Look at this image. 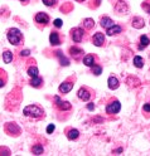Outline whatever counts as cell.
<instances>
[{
  "label": "cell",
  "mask_w": 150,
  "mask_h": 156,
  "mask_svg": "<svg viewBox=\"0 0 150 156\" xmlns=\"http://www.w3.org/2000/svg\"><path fill=\"white\" fill-rule=\"evenodd\" d=\"M76 1H85V0H76Z\"/></svg>",
  "instance_id": "cell-34"
},
{
  "label": "cell",
  "mask_w": 150,
  "mask_h": 156,
  "mask_svg": "<svg viewBox=\"0 0 150 156\" xmlns=\"http://www.w3.org/2000/svg\"><path fill=\"white\" fill-rule=\"evenodd\" d=\"M149 43H150V40H149V38L146 37V35H141V37H140V45H139V49L141 51V49H144V48H146V47L149 45Z\"/></svg>",
  "instance_id": "cell-13"
},
{
  "label": "cell",
  "mask_w": 150,
  "mask_h": 156,
  "mask_svg": "<svg viewBox=\"0 0 150 156\" xmlns=\"http://www.w3.org/2000/svg\"><path fill=\"white\" fill-rule=\"evenodd\" d=\"M72 88H73V83H71V82H64V83H62V85L59 86V92H62V93H68Z\"/></svg>",
  "instance_id": "cell-9"
},
{
  "label": "cell",
  "mask_w": 150,
  "mask_h": 156,
  "mask_svg": "<svg viewBox=\"0 0 150 156\" xmlns=\"http://www.w3.org/2000/svg\"><path fill=\"white\" fill-rule=\"evenodd\" d=\"M49 40H51V44L52 45H58L59 44V37L56 32H52L49 35Z\"/></svg>",
  "instance_id": "cell-16"
},
{
  "label": "cell",
  "mask_w": 150,
  "mask_h": 156,
  "mask_svg": "<svg viewBox=\"0 0 150 156\" xmlns=\"http://www.w3.org/2000/svg\"><path fill=\"white\" fill-rule=\"evenodd\" d=\"M92 42H93V44L96 47H101L104 44V42H105V37H104V34L102 33H96L93 35V38H92Z\"/></svg>",
  "instance_id": "cell-6"
},
{
  "label": "cell",
  "mask_w": 150,
  "mask_h": 156,
  "mask_svg": "<svg viewBox=\"0 0 150 156\" xmlns=\"http://www.w3.org/2000/svg\"><path fill=\"white\" fill-rule=\"evenodd\" d=\"M115 10L117 11V13H128L129 8H128V5L125 4L124 1H117L116 7H115Z\"/></svg>",
  "instance_id": "cell-10"
},
{
  "label": "cell",
  "mask_w": 150,
  "mask_h": 156,
  "mask_svg": "<svg viewBox=\"0 0 150 156\" xmlns=\"http://www.w3.org/2000/svg\"><path fill=\"white\" fill-rule=\"evenodd\" d=\"M54 101H56V105H57V107L61 111H68V110H71V103L69 102H67V101H62L61 98L58 97V96H56L54 97Z\"/></svg>",
  "instance_id": "cell-5"
},
{
  "label": "cell",
  "mask_w": 150,
  "mask_h": 156,
  "mask_svg": "<svg viewBox=\"0 0 150 156\" xmlns=\"http://www.w3.org/2000/svg\"><path fill=\"white\" fill-rule=\"evenodd\" d=\"M32 151H33V154H35V155H42V154H43V146L35 145V146H33Z\"/></svg>",
  "instance_id": "cell-24"
},
{
  "label": "cell",
  "mask_w": 150,
  "mask_h": 156,
  "mask_svg": "<svg viewBox=\"0 0 150 156\" xmlns=\"http://www.w3.org/2000/svg\"><path fill=\"white\" fill-rule=\"evenodd\" d=\"M101 25H102L104 28H111L112 25H115V24H113V22H112V19H110L109 16H105V18H102V19H101Z\"/></svg>",
  "instance_id": "cell-11"
},
{
  "label": "cell",
  "mask_w": 150,
  "mask_h": 156,
  "mask_svg": "<svg viewBox=\"0 0 150 156\" xmlns=\"http://www.w3.org/2000/svg\"><path fill=\"white\" fill-rule=\"evenodd\" d=\"M77 96H78V98H81L82 101H88L90 97H91V93L88 92V89L86 87H82L80 88L78 93H77Z\"/></svg>",
  "instance_id": "cell-7"
},
{
  "label": "cell",
  "mask_w": 150,
  "mask_h": 156,
  "mask_svg": "<svg viewBox=\"0 0 150 156\" xmlns=\"http://www.w3.org/2000/svg\"><path fill=\"white\" fill-rule=\"evenodd\" d=\"M23 113L25 116L29 117H33V118H39L40 116H43V111H42L38 106L35 105H31V106H27L23 110Z\"/></svg>",
  "instance_id": "cell-1"
},
{
  "label": "cell",
  "mask_w": 150,
  "mask_h": 156,
  "mask_svg": "<svg viewBox=\"0 0 150 156\" xmlns=\"http://www.w3.org/2000/svg\"><path fill=\"white\" fill-rule=\"evenodd\" d=\"M93 25H95V22H93V19H91V18H87V19L83 20V27H85L86 29H91Z\"/></svg>",
  "instance_id": "cell-21"
},
{
  "label": "cell",
  "mask_w": 150,
  "mask_h": 156,
  "mask_svg": "<svg viewBox=\"0 0 150 156\" xmlns=\"http://www.w3.org/2000/svg\"><path fill=\"white\" fill-rule=\"evenodd\" d=\"M28 74L31 76L32 78L38 77V68H37V67H31V68L28 69Z\"/></svg>",
  "instance_id": "cell-25"
},
{
  "label": "cell",
  "mask_w": 150,
  "mask_h": 156,
  "mask_svg": "<svg viewBox=\"0 0 150 156\" xmlns=\"http://www.w3.org/2000/svg\"><path fill=\"white\" fill-rule=\"evenodd\" d=\"M120 108H121V105H120L119 101H113L111 102L110 105H107L106 107V112L110 113V115H113V113H117L120 111Z\"/></svg>",
  "instance_id": "cell-3"
},
{
  "label": "cell",
  "mask_w": 150,
  "mask_h": 156,
  "mask_svg": "<svg viewBox=\"0 0 150 156\" xmlns=\"http://www.w3.org/2000/svg\"><path fill=\"white\" fill-rule=\"evenodd\" d=\"M22 38H23V35H22V33H20L19 29L13 28V29H10V30L8 32V40L10 42L11 44L18 45V44L20 43Z\"/></svg>",
  "instance_id": "cell-2"
},
{
  "label": "cell",
  "mask_w": 150,
  "mask_h": 156,
  "mask_svg": "<svg viewBox=\"0 0 150 156\" xmlns=\"http://www.w3.org/2000/svg\"><path fill=\"white\" fill-rule=\"evenodd\" d=\"M69 52H71V54H72V56H75V58H77V57H78V56L81 54V53H83L81 49H78V48H71Z\"/></svg>",
  "instance_id": "cell-26"
},
{
  "label": "cell",
  "mask_w": 150,
  "mask_h": 156,
  "mask_svg": "<svg viewBox=\"0 0 150 156\" xmlns=\"http://www.w3.org/2000/svg\"><path fill=\"white\" fill-rule=\"evenodd\" d=\"M54 25H56L57 28H61V27H62V20H61V19H56V20H54Z\"/></svg>",
  "instance_id": "cell-31"
},
{
  "label": "cell",
  "mask_w": 150,
  "mask_h": 156,
  "mask_svg": "<svg viewBox=\"0 0 150 156\" xmlns=\"http://www.w3.org/2000/svg\"><path fill=\"white\" fill-rule=\"evenodd\" d=\"M119 33H121V27L119 25H112L111 28L107 29V35H115Z\"/></svg>",
  "instance_id": "cell-14"
},
{
  "label": "cell",
  "mask_w": 150,
  "mask_h": 156,
  "mask_svg": "<svg viewBox=\"0 0 150 156\" xmlns=\"http://www.w3.org/2000/svg\"><path fill=\"white\" fill-rule=\"evenodd\" d=\"M3 61H4V63H10L13 61V53L9 51H5L3 53Z\"/></svg>",
  "instance_id": "cell-18"
},
{
  "label": "cell",
  "mask_w": 150,
  "mask_h": 156,
  "mask_svg": "<svg viewBox=\"0 0 150 156\" xmlns=\"http://www.w3.org/2000/svg\"><path fill=\"white\" fill-rule=\"evenodd\" d=\"M101 72H102V68H101L100 65H93V67H92V73H93V74L100 76Z\"/></svg>",
  "instance_id": "cell-27"
},
{
  "label": "cell",
  "mask_w": 150,
  "mask_h": 156,
  "mask_svg": "<svg viewBox=\"0 0 150 156\" xmlns=\"http://www.w3.org/2000/svg\"><path fill=\"white\" fill-rule=\"evenodd\" d=\"M143 110L145 111V112H150V103H145V105H144Z\"/></svg>",
  "instance_id": "cell-32"
},
{
  "label": "cell",
  "mask_w": 150,
  "mask_h": 156,
  "mask_svg": "<svg viewBox=\"0 0 150 156\" xmlns=\"http://www.w3.org/2000/svg\"><path fill=\"white\" fill-rule=\"evenodd\" d=\"M35 22L39 23V24H47L48 22H49V18H48V15L44 14V13H38L37 15H35Z\"/></svg>",
  "instance_id": "cell-8"
},
{
  "label": "cell",
  "mask_w": 150,
  "mask_h": 156,
  "mask_svg": "<svg viewBox=\"0 0 150 156\" xmlns=\"http://www.w3.org/2000/svg\"><path fill=\"white\" fill-rule=\"evenodd\" d=\"M133 27L137 28V29L143 28L144 27V20L141 19V18H134V19H133Z\"/></svg>",
  "instance_id": "cell-19"
},
{
  "label": "cell",
  "mask_w": 150,
  "mask_h": 156,
  "mask_svg": "<svg viewBox=\"0 0 150 156\" xmlns=\"http://www.w3.org/2000/svg\"><path fill=\"white\" fill-rule=\"evenodd\" d=\"M42 82H43V79H42L40 77H34V78H32V81H31V85H32L33 87H39Z\"/></svg>",
  "instance_id": "cell-23"
},
{
  "label": "cell",
  "mask_w": 150,
  "mask_h": 156,
  "mask_svg": "<svg viewBox=\"0 0 150 156\" xmlns=\"http://www.w3.org/2000/svg\"><path fill=\"white\" fill-rule=\"evenodd\" d=\"M54 129H56L54 125H49V126L47 127V134H52L53 131H54Z\"/></svg>",
  "instance_id": "cell-29"
},
{
  "label": "cell",
  "mask_w": 150,
  "mask_h": 156,
  "mask_svg": "<svg viewBox=\"0 0 150 156\" xmlns=\"http://www.w3.org/2000/svg\"><path fill=\"white\" fill-rule=\"evenodd\" d=\"M29 54H31V51H29V49H24V51L20 52V56H22V57H27V56H29Z\"/></svg>",
  "instance_id": "cell-30"
},
{
  "label": "cell",
  "mask_w": 150,
  "mask_h": 156,
  "mask_svg": "<svg viewBox=\"0 0 150 156\" xmlns=\"http://www.w3.org/2000/svg\"><path fill=\"white\" fill-rule=\"evenodd\" d=\"M83 63H85V65H87V67H93L95 65V57L93 56H86L85 58H83Z\"/></svg>",
  "instance_id": "cell-15"
},
{
  "label": "cell",
  "mask_w": 150,
  "mask_h": 156,
  "mask_svg": "<svg viewBox=\"0 0 150 156\" xmlns=\"http://www.w3.org/2000/svg\"><path fill=\"white\" fill-rule=\"evenodd\" d=\"M80 132H78V130H76V129H71L68 132H67V137L69 140H76L77 137H78Z\"/></svg>",
  "instance_id": "cell-17"
},
{
  "label": "cell",
  "mask_w": 150,
  "mask_h": 156,
  "mask_svg": "<svg viewBox=\"0 0 150 156\" xmlns=\"http://www.w3.org/2000/svg\"><path fill=\"white\" fill-rule=\"evenodd\" d=\"M134 65L136 68H141L143 65H144V61H143V58L139 57V56H136L134 57Z\"/></svg>",
  "instance_id": "cell-20"
},
{
  "label": "cell",
  "mask_w": 150,
  "mask_h": 156,
  "mask_svg": "<svg viewBox=\"0 0 150 156\" xmlns=\"http://www.w3.org/2000/svg\"><path fill=\"white\" fill-rule=\"evenodd\" d=\"M43 3L47 5V7H53L56 4V0H43Z\"/></svg>",
  "instance_id": "cell-28"
},
{
  "label": "cell",
  "mask_w": 150,
  "mask_h": 156,
  "mask_svg": "<svg viewBox=\"0 0 150 156\" xmlns=\"http://www.w3.org/2000/svg\"><path fill=\"white\" fill-rule=\"evenodd\" d=\"M57 56H58V58H59V61H61V64L62 65H68L69 64V62H68V59L66 58L64 56H62V52H57Z\"/></svg>",
  "instance_id": "cell-22"
},
{
  "label": "cell",
  "mask_w": 150,
  "mask_h": 156,
  "mask_svg": "<svg viewBox=\"0 0 150 156\" xmlns=\"http://www.w3.org/2000/svg\"><path fill=\"white\" fill-rule=\"evenodd\" d=\"M149 13H150V11H149Z\"/></svg>",
  "instance_id": "cell-36"
},
{
  "label": "cell",
  "mask_w": 150,
  "mask_h": 156,
  "mask_svg": "<svg viewBox=\"0 0 150 156\" xmlns=\"http://www.w3.org/2000/svg\"><path fill=\"white\" fill-rule=\"evenodd\" d=\"M22 1H27V0H22Z\"/></svg>",
  "instance_id": "cell-35"
},
{
  "label": "cell",
  "mask_w": 150,
  "mask_h": 156,
  "mask_svg": "<svg viewBox=\"0 0 150 156\" xmlns=\"http://www.w3.org/2000/svg\"><path fill=\"white\" fill-rule=\"evenodd\" d=\"M71 35H72V39H73V42H76V43H80V42L82 40L83 38V29L81 28H75L71 30Z\"/></svg>",
  "instance_id": "cell-4"
},
{
  "label": "cell",
  "mask_w": 150,
  "mask_h": 156,
  "mask_svg": "<svg viewBox=\"0 0 150 156\" xmlns=\"http://www.w3.org/2000/svg\"><path fill=\"white\" fill-rule=\"evenodd\" d=\"M107 83H109V88L110 89H116L119 87V81L116 77H110L109 81H107Z\"/></svg>",
  "instance_id": "cell-12"
},
{
  "label": "cell",
  "mask_w": 150,
  "mask_h": 156,
  "mask_svg": "<svg viewBox=\"0 0 150 156\" xmlns=\"http://www.w3.org/2000/svg\"><path fill=\"white\" fill-rule=\"evenodd\" d=\"M87 108H88L90 111H92V110L95 108V105H93V103H88V105H87Z\"/></svg>",
  "instance_id": "cell-33"
}]
</instances>
